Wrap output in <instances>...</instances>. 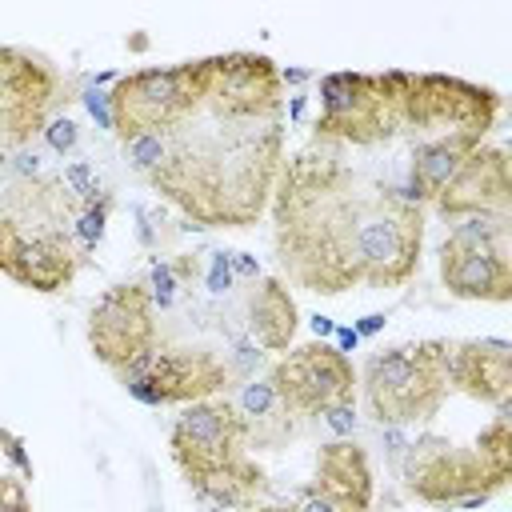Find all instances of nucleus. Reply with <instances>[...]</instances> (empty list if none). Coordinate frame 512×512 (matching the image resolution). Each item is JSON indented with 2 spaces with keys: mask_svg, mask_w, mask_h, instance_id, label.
<instances>
[{
  "mask_svg": "<svg viewBox=\"0 0 512 512\" xmlns=\"http://www.w3.org/2000/svg\"><path fill=\"white\" fill-rule=\"evenodd\" d=\"M128 168L200 228H252L284 168V76L260 52L136 68L108 88Z\"/></svg>",
  "mask_w": 512,
  "mask_h": 512,
  "instance_id": "nucleus-1",
  "label": "nucleus"
},
{
  "mask_svg": "<svg viewBox=\"0 0 512 512\" xmlns=\"http://www.w3.org/2000/svg\"><path fill=\"white\" fill-rule=\"evenodd\" d=\"M272 244L284 276L304 292L400 288L420 268L424 208L408 188L344 164L324 144H308L276 176Z\"/></svg>",
  "mask_w": 512,
  "mask_h": 512,
  "instance_id": "nucleus-2",
  "label": "nucleus"
},
{
  "mask_svg": "<svg viewBox=\"0 0 512 512\" xmlns=\"http://www.w3.org/2000/svg\"><path fill=\"white\" fill-rule=\"evenodd\" d=\"M168 452L192 496L212 508H252L268 492V476L248 456L244 420L228 396L188 404L168 428Z\"/></svg>",
  "mask_w": 512,
  "mask_h": 512,
  "instance_id": "nucleus-3",
  "label": "nucleus"
},
{
  "mask_svg": "<svg viewBox=\"0 0 512 512\" xmlns=\"http://www.w3.org/2000/svg\"><path fill=\"white\" fill-rule=\"evenodd\" d=\"M32 196H16L0 212V272L32 292H64L80 272V244L64 224L76 204L68 184H28Z\"/></svg>",
  "mask_w": 512,
  "mask_h": 512,
  "instance_id": "nucleus-4",
  "label": "nucleus"
},
{
  "mask_svg": "<svg viewBox=\"0 0 512 512\" xmlns=\"http://www.w3.org/2000/svg\"><path fill=\"white\" fill-rule=\"evenodd\" d=\"M356 380L380 424L432 420L448 400V340L432 336L372 352Z\"/></svg>",
  "mask_w": 512,
  "mask_h": 512,
  "instance_id": "nucleus-5",
  "label": "nucleus"
},
{
  "mask_svg": "<svg viewBox=\"0 0 512 512\" xmlns=\"http://www.w3.org/2000/svg\"><path fill=\"white\" fill-rule=\"evenodd\" d=\"M408 72H332L320 80V116L312 124L316 144L372 148L404 132Z\"/></svg>",
  "mask_w": 512,
  "mask_h": 512,
  "instance_id": "nucleus-6",
  "label": "nucleus"
},
{
  "mask_svg": "<svg viewBox=\"0 0 512 512\" xmlns=\"http://www.w3.org/2000/svg\"><path fill=\"white\" fill-rule=\"evenodd\" d=\"M440 280L456 300H512L508 216H472L440 244Z\"/></svg>",
  "mask_w": 512,
  "mask_h": 512,
  "instance_id": "nucleus-7",
  "label": "nucleus"
},
{
  "mask_svg": "<svg viewBox=\"0 0 512 512\" xmlns=\"http://www.w3.org/2000/svg\"><path fill=\"white\" fill-rule=\"evenodd\" d=\"M500 116V92L440 76V72H408L404 88V132H420V140L452 136V132H476L488 136Z\"/></svg>",
  "mask_w": 512,
  "mask_h": 512,
  "instance_id": "nucleus-8",
  "label": "nucleus"
},
{
  "mask_svg": "<svg viewBox=\"0 0 512 512\" xmlns=\"http://www.w3.org/2000/svg\"><path fill=\"white\" fill-rule=\"evenodd\" d=\"M88 348L116 376L156 352V304L144 280H120L88 308Z\"/></svg>",
  "mask_w": 512,
  "mask_h": 512,
  "instance_id": "nucleus-9",
  "label": "nucleus"
},
{
  "mask_svg": "<svg viewBox=\"0 0 512 512\" xmlns=\"http://www.w3.org/2000/svg\"><path fill=\"white\" fill-rule=\"evenodd\" d=\"M268 384L292 416H320V412L352 408L360 380H356L352 360L336 344L308 340L300 348H288L272 364Z\"/></svg>",
  "mask_w": 512,
  "mask_h": 512,
  "instance_id": "nucleus-10",
  "label": "nucleus"
},
{
  "mask_svg": "<svg viewBox=\"0 0 512 512\" xmlns=\"http://www.w3.org/2000/svg\"><path fill=\"white\" fill-rule=\"evenodd\" d=\"M404 488L412 500L432 504V508H452V504H480L492 492V476L484 472L476 448H464L448 436L424 432L408 444L404 456Z\"/></svg>",
  "mask_w": 512,
  "mask_h": 512,
  "instance_id": "nucleus-11",
  "label": "nucleus"
},
{
  "mask_svg": "<svg viewBox=\"0 0 512 512\" xmlns=\"http://www.w3.org/2000/svg\"><path fill=\"white\" fill-rule=\"evenodd\" d=\"M116 380L144 404H196L220 396L232 384V368L208 348L172 344V348H156L148 360L120 372Z\"/></svg>",
  "mask_w": 512,
  "mask_h": 512,
  "instance_id": "nucleus-12",
  "label": "nucleus"
},
{
  "mask_svg": "<svg viewBox=\"0 0 512 512\" xmlns=\"http://www.w3.org/2000/svg\"><path fill=\"white\" fill-rule=\"evenodd\" d=\"M60 76L32 52L0 48V156L32 144L56 100Z\"/></svg>",
  "mask_w": 512,
  "mask_h": 512,
  "instance_id": "nucleus-13",
  "label": "nucleus"
},
{
  "mask_svg": "<svg viewBox=\"0 0 512 512\" xmlns=\"http://www.w3.org/2000/svg\"><path fill=\"white\" fill-rule=\"evenodd\" d=\"M444 216H508L512 208V172L504 148H476L456 176L432 200Z\"/></svg>",
  "mask_w": 512,
  "mask_h": 512,
  "instance_id": "nucleus-14",
  "label": "nucleus"
},
{
  "mask_svg": "<svg viewBox=\"0 0 512 512\" xmlns=\"http://www.w3.org/2000/svg\"><path fill=\"white\" fill-rule=\"evenodd\" d=\"M448 388L468 400L508 412L512 404V344L496 336L448 340Z\"/></svg>",
  "mask_w": 512,
  "mask_h": 512,
  "instance_id": "nucleus-15",
  "label": "nucleus"
},
{
  "mask_svg": "<svg viewBox=\"0 0 512 512\" xmlns=\"http://www.w3.org/2000/svg\"><path fill=\"white\" fill-rule=\"evenodd\" d=\"M308 488L316 496H324L336 512H368L372 508V496H376L368 452L356 440H328L316 452L312 484Z\"/></svg>",
  "mask_w": 512,
  "mask_h": 512,
  "instance_id": "nucleus-16",
  "label": "nucleus"
},
{
  "mask_svg": "<svg viewBox=\"0 0 512 512\" xmlns=\"http://www.w3.org/2000/svg\"><path fill=\"white\" fill-rule=\"evenodd\" d=\"M484 144V136L476 132H452V136H432V140H416L412 144V164H408V196L420 200H436L440 188L456 176V168Z\"/></svg>",
  "mask_w": 512,
  "mask_h": 512,
  "instance_id": "nucleus-17",
  "label": "nucleus"
},
{
  "mask_svg": "<svg viewBox=\"0 0 512 512\" xmlns=\"http://www.w3.org/2000/svg\"><path fill=\"white\" fill-rule=\"evenodd\" d=\"M300 312L280 276H260L248 292V332L264 352H288Z\"/></svg>",
  "mask_w": 512,
  "mask_h": 512,
  "instance_id": "nucleus-18",
  "label": "nucleus"
},
{
  "mask_svg": "<svg viewBox=\"0 0 512 512\" xmlns=\"http://www.w3.org/2000/svg\"><path fill=\"white\" fill-rule=\"evenodd\" d=\"M236 412L244 420V436L248 448H264V452H280L292 436H296V416L284 408V400L272 392L268 380H248L236 392Z\"/></svg>",
  "mask_w": 512,
  "mask_h": 512,
  "instance_id": "nucleus-19",
  "label": "nucleus"
},
{
  "mask_svg": "<svg viewBox=\"0 0 512 512\" xmlns=\"http://www.w3.org/2000/svg\"><path fill=\"white\" fill-rule=\"evenodd\" d=\"M472 448H476L484 472L492 476V484L496 488H508V480H512V416L508 412H496L480 428V436H476Z\"/></svg>",
  "mask_w": 512,
  "mask_h": 512,
  "instance_id": "nucleus-20",
  "label": "nucleus"
},
{
  "mask_svg": "<svg viewBox=\"0 0 512 512\" xmlns=\"http://www.w3.org/2000/svg\"><path fill=\"white\" fill-rule=\"evenodd\" d=\"M0 512H32V500H28L24 484L12 480V476H0Z\"/></svg>",
  "mask_w": 512,
  "mask_h": 512,
  "instance_id": "nucleus-21",
  "label": "nucleus"
},
{
  "mask_svg": "<svg viewBox=\"0 0 512 512\" xmlns=\"http://www.w3.org/2000/svg\"><path fill=\"white\" fill-rule=\"evenodd\" d=\"M48 140H52V148H56V152L72 148V140H76V124H72V120H56V124L48 128Z\"/></svg>",
  "mask_w": 512,
  "mask_h": 512,
  "instance_id": "nucleus-22",
  "label": "nucleus"
},
{
  "mask_svg": "<svg viewBox=\"0 0 512 512\" xmlns=\"http://www.w3.org/2000/svg\"><path fill=\"white\" fill-rule=\"evenodd\" d=\"M296 512H336V508H332L324 496H316L312 488H304V492H300V500H296Z\"/></svg>",
  "mask_w": 512,
  "mask_h": 512,
  "instance_id": "nucleus-23",
  "label": "nucleus"
},
{
  "mask_svg": "<svg viewBox=\"0 0 512 512\" xmlns=\"http://www.w3.org/2000/svg\"><path fill=\"white\" fill-rule=\"evenodd\" d=\"M244 512H296V504H264V508H244Z\"/></svg>",
  "mask_w": 512,
  "mask_h": 512,
  "instance_id": "nucleus-24",
  "label": "nucleus"
}]
</instances>
